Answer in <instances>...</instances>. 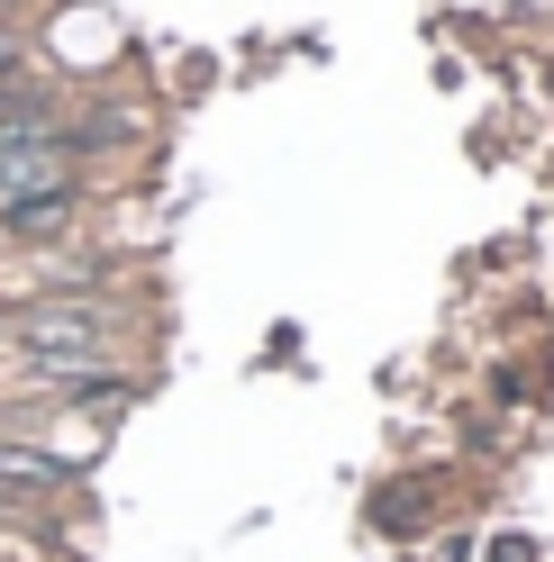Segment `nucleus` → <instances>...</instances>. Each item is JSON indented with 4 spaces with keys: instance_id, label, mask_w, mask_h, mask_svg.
<instances>
[{
    "instance_id": "obj_1",
    "label": "nucleus",
    "mask_w": 554,
    "mask_h": 562,
    "mask_svg": "<svg viewBox=\"0 0 554 562\" xmlns=\"http://www.w3.org/2000/svg\"><path fill=\"white\" fill-rule=\"evenodd\" d=\"M10 345L37 363V381L91 372L100 355H110V308H100V300H37V308L10 318Z\"/></svg>"
},
{
    "instance_id": "obj_2",
    "label": "nucleus",
    "mask_w": 554,
    "mask_h": 562,
    "mask_svg": "<svg viewBox=\"0 0 554 562\" xmlns=\"http://www.w3.org/2000/svg\"><path fill=\"white\" fill-rule=\"evenodd\" d=\"M64 218H74V182H55V191H19V200H0V227H10V236H64Z\"/></svg>"
},
{
    "instance_id": "obj_3",
    "label": "nucleus",
    "mask_w": 554,
    "mask_h": 562,
    "mask_svg": "<svg viewBox=\"0 0 554 562\" xmlns=\"http://www.w3.org/2000/svg\"><path fill=\"white\" fill-rule=\"evenodd\" d=\"M55 481H64L55 453H37V445H0V490H55Z\"/></svg>"
},
{
    "instance_id": "obj_4",
    "label": "nucleus",
    "mask_w": 554,
    "mask_h": 562,
    "mask_svg": "<svg viewBox=\"0 0 554 562\" xmlns=\"http://www.w3.org/2000/svg\"><path fill=\"white\" fill-rule=\"evenodd\" d=\"M19 74V37H10V27H0V82H10Z\"/></svg>"
}]
</instances>
